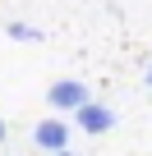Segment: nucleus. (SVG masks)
I'll return each mask as SVG.
<instances>
[{
	"instance_id": "4",
	"label": "nucleus",
	"mask_w": 152,
	"mask_h": 156,
	"mask_svg": "<svg viewBox=\"0 0 152 156\" xmlns=\"http://www.w3.org/2000/svg\"><path fill=\"white\" fill-rule=\"evenodd\" d=\"M5 32H9V41H42V28H32V23H5Z\"/></svg>"
},
{
	"instance_id": "2",
	"label": "nucleus",
	"mask_w": 152,
	"mask_h": 156,
	"mask_svg": "<svg viewBox=\"0 0 152 156\" xmlns=\"http://www.w3.org/2000/svg\"><path fill=\"white\" fill-rule=\"evenodd\" d=\"M32 142H37L46 156H51V151H65V147H69V124H65V119H42V124L32 129Z\"/></svg>"
},
{
	"instance_id": "1",
	"label": "nucleus",
	"mask_w": 152,
	"mask_h": 156,
	"mask_svg": "<svg viewBox=\"0 0 152 156\" xmlns=\"http://www.w3.org/2000/svg\"><path fill=\"white\" fill-rule=\"evenodd\" d=\"M46 101H51L55 110H79V106H88V83H79V78H60V83H51Z\"/></svg>"
},
{
	"instance_id": "7",
	"label": "nucleus",
	"mask_w": 152,
	"mask_h": 156,
	"mask_svg": "<svg viewBox=\"0 0 152 156\" xmlns=\"http://www.w3.org/2000/svg\"><path fill=\"white\" fill-rule=\"evenodd\" d=\"M147 87H152V69H147Z\"/></svg>"
},
{
	"instance_id": "6",
	"label": "nucleus",
	"mask_w": 152,
	"mask_h": 156,
	"mask_svg": "<svg viewBox=\"0 0 152 156\" xmlns=\"http://www.w3.org/2000/svg\"><path fill=\"white\" fill-rule=\"evenodd\" d=\"M51 156H74V151H69V147H65V151H51Z\"/></svg>"
},
{
	"instance_id": "5",
	"label": "nucleus",
	"mask_w": 152,
	"mask_h": 156,
	"mask_svg": "<svg viewBox=\"0 0 152 156\" xmlns=\"http://www.w3.org/2000/svg\"><path fill=\"white\" fill-rule=\"evenodd\" d=\"M5 133H9V124H5V119H0V142H5Z\"/></svg>"
},
{
	"instance_id": "3",
	"label": "nucleus",
	"mask_w": 152,
	"mask_h": 156,
	"mask_svg": "<svg viewBox=\"0 0 152 156\" xmlns=\"http://www.w3.org/2000/svg\"><path fill=\"white\" fill-rule=\"evenodd\" d=\"M74 119H79V129H83V133H106V129L115 124V110H111V106L88 101V106H79V110H74Z\"/></svg>"
}]
</instances>
